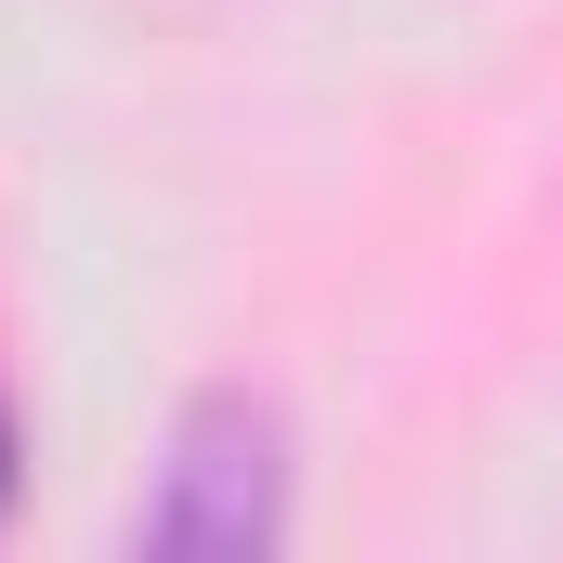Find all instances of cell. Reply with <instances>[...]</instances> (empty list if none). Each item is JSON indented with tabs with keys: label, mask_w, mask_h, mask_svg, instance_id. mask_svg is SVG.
<instances>
[{
	"label": "cell",
	"mask_w": 563,
	"mask_h": 563,
	"mask_svg": "<svg viewBox=\"0 0 563 563\" xmlns=\"http://www.w3.org/2000/svg\"><path fill=\"white\" fill-rule=\"evenodd\" d=\"M276 525V432L250 420V407H197L184 420V459H170V498L144 511V538H210V551H236V538H263Z\"/></svg>",
	"instance_id": "obj_1"
},
{
	"label": "cell",
	"mask_w": 563,
	"mask_h": 563,
	"mask_svg": "<svg viewBox=\"0 0 563 563\" xmlns=\"http://www.w3.org/2000/svg\"><path fill=\"white\" fill-rule=\"evenodd\" d=\"M0 498H13V407H0Z\"/></svg>",
	"instance_id": "obj_2"
}]
</instances>
